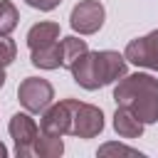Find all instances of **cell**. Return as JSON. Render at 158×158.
Masks as SVG:
<instances>
[{
    "label": "cell",
    "mask_w": 158,
    "mask_h": 158,
    "mask_svg": "<svg viewBox=\"0 0 158 158\" xmlns=\"http://www.w3.org/2000/svg\"><path fill=\"white\" fill-rule=\"evenodd\" d=\"M114 101L116 106H126L133 111L143 123L158 121V79L153 74H126L114 86Z\"/></svg>",
    "instance_id": "obj_1"
},
{
    "label": "cell",
    "mask_w": 158,
    "mask_h": 158,
    "mask_svg": "<svg viewBox=\"0 0 158 158\" xmlns=\"http://www.w3.org/2000/svg\"><path fill=\"white\" fill-rule=\"evenodd\" d=\"M72 79L86 89V91H96L106 84L118 81L121 77H126V57L114 52V49H101V52H86L72 69Z\"/></svg>",
    "instance_id": "obj_2"
},
{
    "label": "cell",
    "mask_w": 158,
    "mask_h": 158,
    "mask_svg": "<svg viewBox=\"0 0 158 158\" xmlns=\"http://www.w3.org/2000/svg\"><path fill=\"white\" fill-rule=\"evenodd\" d=\"M67 104H69V116H72L69 136L94 138V136H99L104 131V114H101L99 106L77 101V99H67Z\"/></svg>",
    "instance_id": "obj_3"
},
{
    "label": "cell",
    "mask_w": 158,
    "mask_h": 158,
    "mask_svg": "<svg viewBox=\"0 0 158 158\" xmlns=\"http://www.w3.org/2000/svg\"><path fill=\"white\" fill-rule=\"evenodd\" d=\"M17 99H20V104L25 106V111H30V114H42V111L52 104L54 89H52V84H49L47 79H42V77H27V79H22L20 86H17Z\"/></svg>",
    "instance_id": "obj_4"
},
{
    "label": "cell",
    "mask_w": 158,
    "mask_h": 158,
    "mask_svg": "<svg viewBox=\"0 0 158 158\" xmlns=\"http://www.w3.org/2000/svg\"><path fill=\"white\" fill-rule=\"evenodd\" d=\"M7 131H10L12 141H15V156H17V158H30V156H35V141H37V136H40V128H37L35 118L30 116V111H27V114H20V111H17V114L10 118Z\"/></svg>",
    "instance_id": "obj_5"
},
{
    "label": "cell",
    "mask_w": 158,
    "mask_h": 158,
    "mask_svg": "<svg viewBox=\"0 0 158 158\" xmlns=\"http://www.w3.org/2000/svg\"><path fill=\"white\" fill-rule=\"evenodd\" d=\"M104 17H106V10H104V5L99 0H81V2H77L72 7L69 25L79 35H94V32L101 30Z\"/></svg>",
    "instance_id": "obj_6"
},
{
    "label": "cell",
    "mask_w": 158,
    "mask_h": 158,
    "mask_svg": "<svg viewBox=\"0 0 158 158\" xmlns=\"http://www.w3.org/2000/svg\"><path fill=\"white\" fill-rule=\"evenodd\" d=\"M123 57H126V62H131L136 67L158 72V30L131 40L123 49Z\"/></svg>",
    "instance_id": "obj_7"
},
{
    "label": "cell",
    "mask_w": 158,
    "mask_h": 158,
    "mask_svg": "<svg viewBox=\"0 0 158 158\" xmlns=\"http://www.w3.org/2000/svg\"><path fill=\"white\" fill-rule=\"evenodd\" d=\"M69 123H72V116H69V104H67V99H64V101H59V104H49V106L42 111L40 131L54 133V136H67V133H69Z\"/></svg>",
    "instance_id": "obj_8"
},
{
    "label": "cell",
    "mask_w": 158,
    "mask_h": 158,
    "mask_svg": "<svg viewBox=\"0 0 158 158\" xmlns=\"http://www.w3.org/2000/svg\"><path fill=\"white\" fill-rule=\"evenodd\" d=\"M143 121L128 111L126 106H116V114H114V131L121 136V138H141L143 133Z\"/></svg>",
    "instance_id": "obj_9"
},
{
    "label": "cell",
    "mask_w": 158,
    "mask_h": 158,
    "mask_svg": "<svg viewBox=\"0 0 158 158\" xmlns=\"http://www.w3.org/2000/svg\"><path fill=\"white\" fill-rule=\"evenodd\" d=\"M27 47L30 49H37V47H44V44H52L59 40V25L57 22H37L27 30Z\"/></svg>",
    "instance_id": "obj_10"
},
{
    "label": "cell",
    "mask_w": 158,
    "mask_h": 158,
    "mask_svg": "<svg viewBox=\"0 0 158 158\" xmlns=\"http://www.w3.org/2000/svg\"><path fill=\"white\" fill-rule=\"evenodd\" d=\"M30 62L40 69H59L62 67V44L59 40L52 42V44H44V47H37V49H30Z\"/></svg>",
    "instance_id": "obj_11"
},
{
    "label": "cell",
    "mask_w": 158,
    "mask_h": 158,
    "mask_svg": "<svg viewBox=\"0 0 158 158\" xmlns=\"http://www.w3.org/2000/svg\"><path fill=\"white\" fill-rule=\"evenodd\" d=\"M62 67L64 69H72L86 52H89V47H86V40H79V37H64L62 42Z\"/></svg>",
    "instance_id": "obj_12"
},
{
    "label": "cell",
    "mask_w": 158,
    "mask_h": 158,
    "mask_svg": "<svg viewBox=\"0 0 158 158\" xmlns=\"http://www.w3.org/2000/svg\"><path fill=\"white\" fill-rule=\"evenodd\" d=\"M62 153H64V141H62V136L40 131V136H37V141H35V156H37V158H59Z\"/></svg>",
    "instance_id": "obj_13"
},
{
    "label": "cell",
    "mask_w": 158,
    "mask_h": 158,
    "mask_svg": "<svg viewBox=\"0 0 158 158\" xmlns=\"http://www.w3.org/2000/svg\"><path fill=\"white\" fill-rule=\"evenodd\" d=\"M20 22V12L10 0H0V37H7Z\"/></svg>",
    "instance_id": "obj_14"
},
{
    "label": "cell",
    "mask_w": 158,
    "mask_h": 158,
    "mask_svg": "<svg viewBox=\"0 0 158 158\" xmlns=\"http://www.w3.org/2000/svg\"><path fill=\"white\" fill-rule=\"evenodd\" d=\"M15 57H17V44L10 37H0V67L12 64Z\"/></svg>",
    "instance_id": "obj_15"
},
{
    "label": "cell",
    "mask_w": 158,
    "mask_h": 158,
    "mask_svg": "<svg viewBox=\"0 0 158 158\" xmlns=\"http://www.w3.org/2000/svg\"><path fill=\"white\" fill-rule=\"evenodd\" d=\"M111 153H128V156H141L136 148H128L123 143H104L99 148V156H111Z\"/></svg>",
    "instance_id": "obj_16"
},
{
    "label": "cell",
    "mask_w": 158,
    "mask_h": 158,
    "mask_svg": "<svg viewBox=\"0 0 158 158\" xmlns=\"http://www.w3.org/2000/svg\"><path fill=\"white\" fill-rule=\"evenodd\" d=\"M30 7H35V10H42V12H49V10H54L62 0H25Z\"/></svg>",
    "instance_id": "obj_17"
},
{
    "label": "cell",
    "mask_w": 158,
    "mask_h": 158,
    "mask_svg": "<svg viewBox=\"0 0 158 158\" xmlns=\"http://www.w3.org/2000/svg\"><path fill=\"white\" fill-rule=\"evenodd\" d=\"M5 86V67H0V89Z\"/></svg>",
    "instance_id": "obj_18"
},
{
    "label": "cell",
    "mask_w": 158,
    "mask_h": 158,
    "mask_svg": "<svg viewBox=\"0 0 158 158\" xmlns=\"http://www.w3.org/2000/svg\"><path fill=\"white\" fill-rule=\"evenodd\" d=\"M5 156H7V148H5V143L0 141V158H5Z\"/></svg>",
    "instance_id": "obj_19"
}]
</instances>
